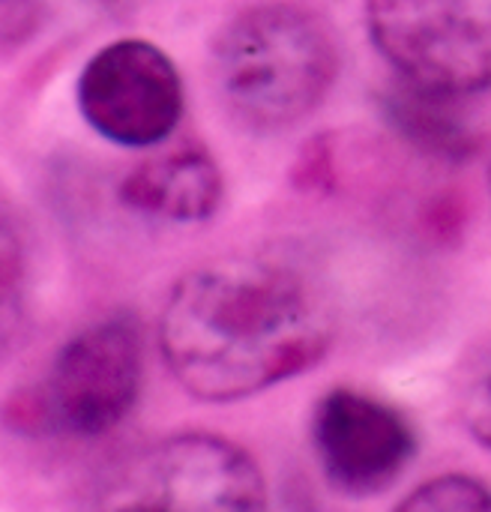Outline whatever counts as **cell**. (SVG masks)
<instances>
[{
  "label": "cell",
  "instance_id": "cell-1",
  "mask_svg": "<svg viewBox=\"0 0 491 512\" xmlns=\"http://www.w3.org/2000/svg\"><path fill=\"white\" fill-rule=\"evenodd\" d=\"M336 327L315 276L279 258L234 255L174 282L159 312V351L195 399L240 402L318 366Z\"/></svg>",
  "mask_w": 491,
  "mask_h": 512
},
{
  "label": "cell",
  "instance_id": "cell-2",
  "mask_svg": "<svg viewBox=\"0 0 491 512\" xmlns=\"http://www.w3.org/2000/svg\"><path fill=\"white\" fill-rule=\"evenodd\" d=\"M333 24L300 0L240 9L216 33L210 78L222 111L246 132L273 135L312 117L336 84Z\"/></svg>",
  "mask_w": 491,
  "mask_h": 512
},
{
  "label": "cell",
  "instance_id": "cell-3",
  "mask_svg": "<svg viewBox=\"0 0 491 512\" xmlns=\"http://www.w3.org/2000/svg\"><path fill=\"white\" fill-rule=\"evenodd\" d=\"M258 462L228 438L186 432L126 459L93 512H267Z\"/></svg>",
  "mask_w": 491,
  "mask_h": 512
},
{
  "label": "cell",
  "instance_id": "cell-4",
  "mask_svg": "<svg viewBox=\"0 0 491 512\" xmlns=\"http://www.w3.org/2000/svg\"><path fill=\"white\" fill-rule=\"evenodd\" d=\"M366 27L402 81L456 99L491 90V0H366Z\"/></svg>",
  "mask_w": 491,
  "mask_h": 512
},
{
  "label": "cell",
  "instance_id": "cell-5",
  "mask_svg": "<svg viewBox=\"0 0 491 512\" xmlns=\"http://www.w3.org/2000/svg\"><path fill=\"white\" fill-rule=\"evenodd\" d=\"M144 351L138 324L102 318L75 333L54 357L27 417L63 438H99L117 429L138 402Z\"/></svg>",
  "mask_w": 491,
  "mask_h": 512
},
{
  "label": "cell",
  "instance_id": "cell-6",
  "mask_svg": "<svg viewBox=\"0 0 491 512\" xmlns=\"http://www.w3.org/2000/svg\"><path fill=\"white\" fill-rule=\"evenodd\" d=\"M78 108L93 132L120 147H162L183 117V78L150 39L102 45L78 75Z\"/></svg>",
  "mask_w": 491,
  "mask_h": 512
},
{
  "label": "cell",
  "instance_id": "cell-7",
  "mask_svg": "<svg viewBox=\"0 0 491 512\" xmlns=\"http://www.w3.org/2000/svg\"><path fill=\"white\" fill-rule=\"evenodd\" d=\"M312 450L324 480L351 498L387 492L417 453L408 417L363 390L336 387L312 411Z\"/></svg>",
  "mask_w": 491,
  "mask_h": 512
},
{
  "label": "cell",
  "instance_id": "cell-8",
  "mask_svg": "<svg viewBox=\"0 0 491 512\" xmlns=\"http://www.w3.org/2000/svg\"><path fill=\"white\" fill-rule=\"evenodd\" d=\"M126 210L168 222L201 225L222 204L225 180L213 153L198 141H177L156 156L132 165L117 189Z\"/></svg>",
  "mask_w": 491,
  "mask_h": 512
},
{
  "label": "cell",
  "instance_id": "cell-9",
  "mask_svg": "<svg viewBox=\"0 0 491 512\" xmlns=\"http://www.w3.org/2000/svg\"><path fill=\"white\" fill-rule=\"evenodd\" d=\"M390 120L420 147L444 159H462L474 150V135L456 114V96L432 93L402 81L390 96Z\"/></svg>",
  "mask_w": 491,
  "mask_h": 512
},
{
  "label": "cell",
  "instance_id": "cell-10",
  "mask_svg": "<svg viewBox=\"0 0 491 512\" xmlns=\"http://www.w3.org/2000/svg\"><path fill=\"white\" fill-rule=\"evenodd\" d=\"M27 315V246L9 198L0 192V354Z\"/></svg>",
  "mask_w": 491,
  "mask_h": 512
},
{
  "label": "cell",
  "instance_id": "cell-11",
  "mask_svg": "<svg viewBox=\"0 0 491 512\" xmlns=\"http://www.w3.org/2000/svg\"><path fill=\"white\" fill-rule=\"evenodd\" d=\"M393 512H491V489L468 474H441L405 495Z\"/></svg>",
  "mask_w": 491,
  "mask_h": 512
},
{
  "label": "cell",
  "instance_id": "cell-12",
  "mask_svg": "<svg viewBox=\"0 0 491 512\" xmlns=\"http://www.w3.org/2000/svg\"><path fill=\"white\" fill-rule=\"evenodd\" d=\"M42 18L39 0H0V45L24 42Z\"/></svg>",
  "mask_w": 491,
  "mask_h": 512
},
{
  "label": "cell",
  "instance_id": "cell-13",
  "mask_svg": "<svg viewBox=\"0 0 491 512\" xmlns=\"http://www.w3.org/2000/svg\"><path fill=\"white\" fill-rule=\"evenodd\" d=\"M465 426L491 453V369H486L465 393Z\"/></svg>",
  "mask_w": 491,
  "mask_h": 512
},
{
  "label": "cell",
  "instance_id": "cell-14",
  "mask_svg": "<svg viewBox=\"0 0 491 512\" xmlns=\"http://www.w3.org/2000/svg\"><path fill=\"white\" fill-rule=\"evenodd\" d=\"M297 171V186L300 189H327L330 177H333V165H330V147L321 141H312L306 147V153L300 156Z\"/></svg>",
  "mask_w": 491,
  "mask_h": 512
},
{
  "label": "cell",
  "instance_id": "cell-15",
  "mask_svg": "<svg viewBox=\"0 0 491 512\" xmlns=\"http://www.w3.org/2000/svg\"><path fill=\"white\" fill-rule=\"evenodd\" d=\"M45 6H75V9H111L123 0H39Z\"/></svg>",
  "mask_w": 491,
  "mask_h": 512
},
{
  "label": "cell",
  "instance_id": "cell-16",
  "mask_svg": "<svg viewBox=\"0 0 491 512\" xmlns=\"http://www.w3.org/2000/svg\"><path fill=\"white\" fill-rule=\"evenodd\" d=\"M489 180H491V177H489Z\"/></svg>",
  "mask_w": 491,
  "mask_h": 512
}]
</instances>
